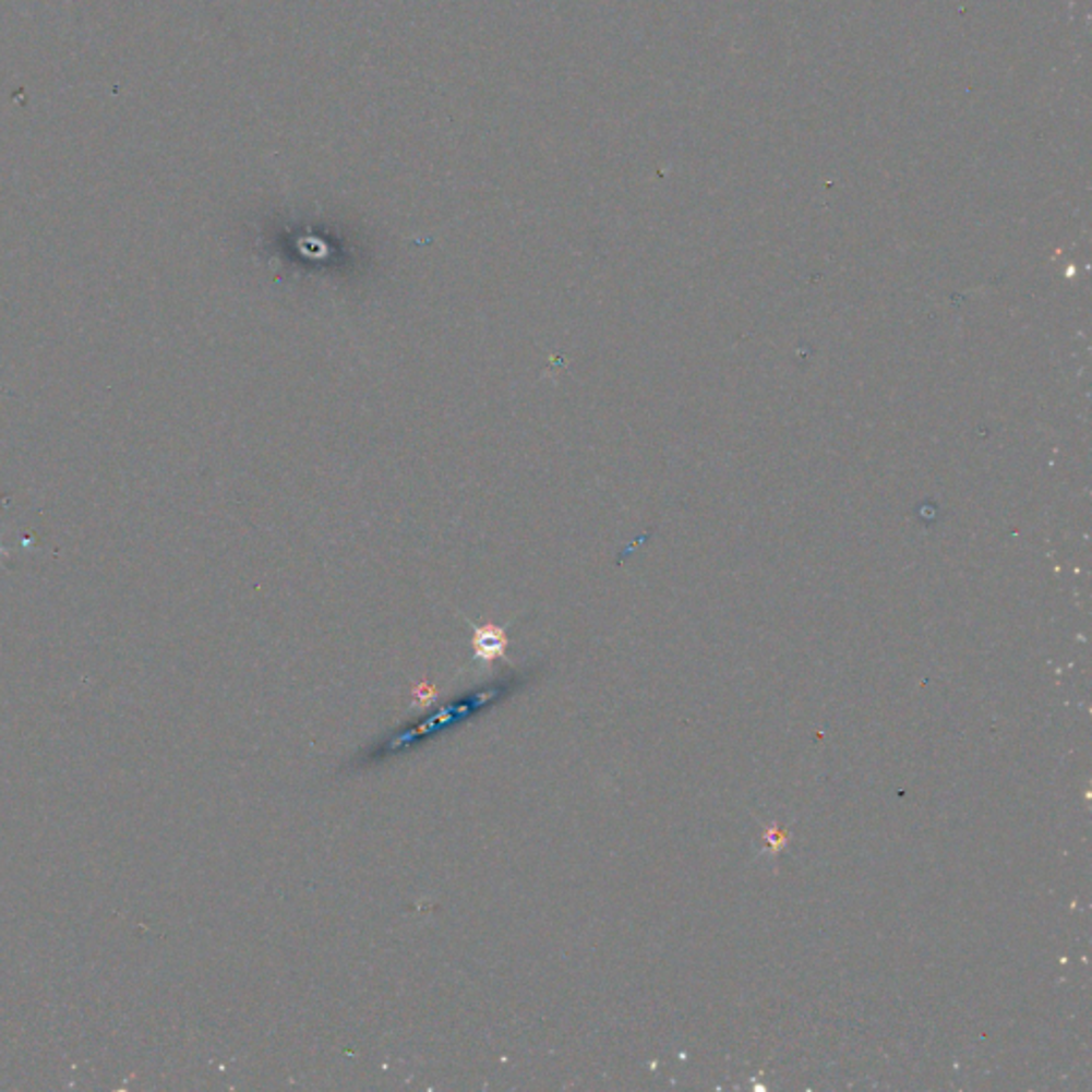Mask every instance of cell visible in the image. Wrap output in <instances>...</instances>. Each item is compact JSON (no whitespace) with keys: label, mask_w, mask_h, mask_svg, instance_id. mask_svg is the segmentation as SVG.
<instances>
[{"label":"cell","mask_w":1092,"mask_h":1092,"mask_svg":"<svg viewBox=\"0 0 1092 1092\" xmlns=\"http://www.w3.org/2000/svg\"><path fill=\"white\" fill-rule=\"evenodd\" d=\"M475 653L482 662H493L506 651V636L495 625H482L475 629Z\"/></svg>","instance_id":"cell-1"},{"label":"cell","mask_w":1092,"mask_h":1092,"mask_svg":"<svg viewBox=\"0 0 1092 1092\" xmlns=\"http://www.w3.org/2000/svg\"><path fill=\"white\" fill-rule=\"evenodd\" d=\"M419 698L428 705V703H431V698H433V689H429L425 685H421V694H419Z\"/></svg>","instance_id":"cell-2"}]
</instances>
